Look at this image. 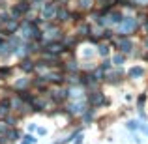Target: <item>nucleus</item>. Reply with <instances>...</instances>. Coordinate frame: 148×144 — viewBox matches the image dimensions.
Segmentation results:
<instances>
[{"instance_id":"obj_1","label":"nucleus","mask_w":148,"mask_h":144,"mask_svg":"<svg viewBox=\"0 0 148 144\" xmlns=\"http://www.w3.org/2000/svg\"><path fill=\"white\" fill-rule=\"evenodd\" d=\"M56 13H58V10L53 6V4H47V8L43 10V17L45 19H54V17H56Z\"/></svg>"},{"instance_id":"obj_2","label":"nucleus","mask_w":148,"mask_h":144,"mask_svg":"<svg viewBox=\"0 0 148 144\" xmlns=\"http://www.w3.org/2000/svg\"><path fill=\"white\" fill-rule=\"evenodd\" d=\"M26 11H28V4L26 2H21L19 6L13 8V15H21V13H26Z\"/></svg>"},{"instance_id":"obj_3","label":"nucleus","mask_w":148,"mask_h":144,"mask_svg":"<svg viewBox=\"0 0 148 144\" xmlns=\"http://www.w3.org/2000/svg\"><path fill=\"white\" fill-rule=\"evenodd\" d=\"M131 28H135V19H127V21L120 26V30H122V32H130Z\"/></svg>"},{"instance_id":"obj_4","label":"nucleus","mask_w":148,"mask_h":144,"mask_svg":"<svg viewBox=\"0 0 148 144\" xmlns=\"http://www.w3.org/2000/svg\"><path fill=\"white\" fill-rule=\"evenodd\" d=\"M118 45L122 47V51H126V53H130V51H131V41L126 40V38H122V40L118 41Z\"/></svg>"},{"instance_id":"obj_5","label":"nucleus","mask_w":148,"mask_h":144,"mask_svg":"<svg viewBox=\"0 0 148 144\" xmlns=\"http://www.w3.org/2000/svg\"><path fill=\"white\" fill-rule=\"evenodd\" d=\"M130 75L131 77H143V75H145V69H143V68H133L130 71Z\"/></svg>"},{"instance_id":"obj_6","label":"nucleus","mask_w":148,"mask_h":144,"mask_svg":"<svg viewBox=\"0 0 148 144\" xmlns=\"http://www.w3.org/2000/svg\"><path fill=\"white\" fill-rule=\"evenodd\" d=\"M49 53H58V51H62V45L60 43H51L49 47H47Z\"/></svg>"},{"instance_id":"obj_7","label":"nucleus","mask_w":148,"mask_h":144,"mask_svg":"<svg viewBox=\"0 0 148 144\" xmlns=\"http://www.w3.org/2000/svg\"><path fill=\"white\" fill-rule=\"evenodd\" d=\"M90 101H92V103H96V105H98V103H101V96H99V92L92 94V96H90Z\"/></svg>"},{"instance_id":"obj_8","label":"nucleus","mask_w":148,"mask_h":144,"mask_svg":"<svg viewBox=\"0 0 148 144\" xmlns=\"http://www.w3.org/2000/svg\"><path fill=\"white\" fill-rule=\"evenodd\" d=\"M19 96H21L25 101H30V103H34V97H32V96H28V92H19Z\"/></svg>"},{"instance_id":"obj_9","label":"nucleus","mask_w":148,"mask_h":144,"mask_svg":"<svg viewBox=\"0 0 148 144\" xmlns=\"http://www.w3.org/2000/svg\"><path fill=\"white\" fill-rule=\"evenodd\" d=\"M66 97H68V94H66V92L62 90V92H56V96H54V99H56V101H64Z\"/></svg>"},{"instance_id":"obj_10","label":"nucleus","mask_w":148,"mask_h":144,"mask_svg":"<svg viewBox=\"0 0 148 144\" xmlns=\"http://www.w3.org/2000/svg\"><path fill=\"white\" fill-rule=\"evenodd\" d=\"M73 112H75V114H81V112H83V103H77V105H73Z\"/></svg>"},{"instance_id":"obj_11","label":"nucleus","mask_w":148,"mask_h":144,"mask_svg":"<svg viewBox=\"0 0 148 144\" xmlns=\"http://www.w3.org/2000/svg\"><path fill=\"white\" fill-rule=\"evenodd\" d=\"M23 69H25V71H32L34 64H32V62H25V64H23Z\"/></svg>"},{"instance_id":"obj_12","label":"nucleus","mask_w":148,"mask_h":144,"mask_svg":"<svg viewBox=\"0 0 148 144\" xmlns=\"http://www.w3.org/2000/svg\"><path fill=\"white\" fill-rule=\"evenodd\" d=\"M25 139H26V141H23V144H34V142H36V139H34L32 135H26Z\"/></svg>"},{"instance_id":"obj_13","label":"nucleus","mask_w":148,"mask_h":144,"mask_svg":"<svg viewBox=\"0 0 148 144\" xmlns=\"http://www.w3.org/2000/svg\"><path fill=\"white\" fill-rule=\"evenodd\" d=\"M127 127H130V129H139L141 124H139V122H130V124H127Z\"/></svg>"},{"instance_id":"obj_14","label":"nucleus","mask_w":148,"mask_h":144,"mask_svg":"<svg viewBox=\"0 0 148 144\" xmlns=\"http://www.w3.org/2000/svg\"><path fill=\"white\" fill-rule=\"evenodd\" d=\"M145 101H146V96L143 94L141 97H139V101H137V103H139V107H143V105H145Z\"/></svg>"},{"instance_id":"obj_15","label":"nucleus","mask_w":148,"mask_h":144,"mask_svg":"<svg viewBox=\"0 0 148 144\" xmlns=\"http://www.w3.org/2000/svg\"><path fill=\"white\" fill-rule=\"evenodd\" d=\"M15 28H17V23H13V21L8 23V30H15Z\"/></svg>"},{"instance_id":"obj_16","label":"nucleus","mask_w":148,"mask_h":144,"mask_svg":"<svg viewBox=\"0 0 148 144\" xmlns=\"http://www.w3.org/2000/svg\"><path fill=\"white\" fill-rule=\"evenodd\" d=\"M122 62H124V56H120V54L114 56V64H122Z\"/></svg>"},{"instance_id":"obj_17","label":"nucleus","mask_w":148,"mask_h":144,"mask_svg":"<svg viewBox=\"0 0 148 144\" xmlns=\"http://www.w3.org/2000/svg\"><path fill=\"white\" fill-rule=\"evenodd\" d=\"M10 137L13 139V141H17V139H19V133H17V131H11V133H10Z\"/></svg>"},{"instance_id":"obj_18","label":"nucleus","mask_w":148,"mask_h":144,"mask_svg":"<svg viewBox=\"0 0 148 144\" xmlns=\"http://www.w3.org/2000/svg\"><path fill=\"white\" fill-rule=\"evenodd\" d=\"M6 114H8V109L2 105V107H0V116H6Z\"/></svg>"},{"instance_id":"obj_19","label":"nucleus","mask_w":148,"mask_h":144,"mask_svg":"<svg viewBox=\"0 0 148 144\" xmlns=\"http://www.w3.org/2000/svg\"><path fill=\"white\" fill-rule=\"evenodd\" d=\"M107 53H109V49H107V47H99V54H103V56H105Z\"/></svg>"},{"instance_id":"obj_20","label":"nucleus","mask_w":148,"mask_h":144,"mask_svg":"<svg viewBox=\"0 0 148 144\" xmlns=\"http://www.w3.org/2000/svg\"><path fill=\"white\" fill-rule=\"evenodd\" d=\"M83 142V135H79V137H77V141H75V144H81Z\"/></svg>"},{"instance_id":"obj_21","label":"nucleus","mask_w":148,"mask_h":144,"mask_svg":"<svg viewBox=\"0 0 148 144\" xmlns=\"http://www.w3.org/2000/svg\"><path fill=\"white\" fill-rule=\"evenodd\" d=\"M0 133H6V126L4 124H0Z\"/></svg>"},{"instance_id":"obj_22","label":"nucleus","mask_w":148,"mask_h":144,"mask_svg":"<svg viewBox=\"0 0 148 144\" xmlns=\"http://www.w3.org/2000/svg\"><path fill=\"white\" fill-rule=\"evenodd\" d=\"M0 21H2V19H0Z\"/></svg>"}]
</instances>
